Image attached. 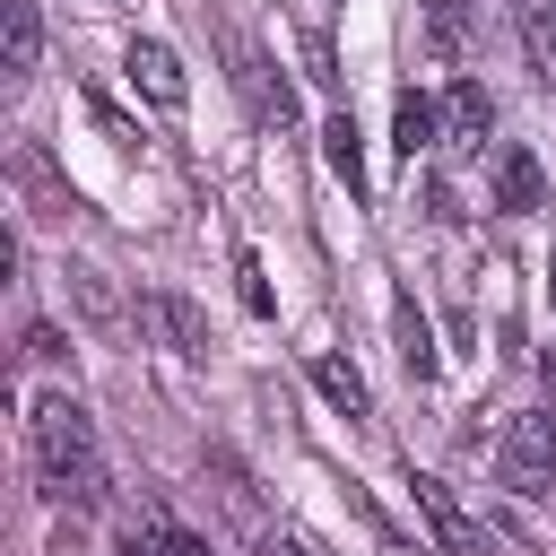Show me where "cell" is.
Masks as SVG:
<instances>
[{
	"label": "cell",
	"instance_id": "7",
	"mask_svg": "<svg viewBox=\"0 0 556 556\" xmlns=\"http://www.w3.org/2000/svg\"><path fill=\"white\" fill-rule=\"evenodd\" d=\"M139 321H148L174 356H208V321H200L182 295H165V287H156V295H139Z\"/></svg>",
	"mask_w": 556,
	"mask_h": 556
},
{
	"label": "cell",
	"instance_id": "13",
	"mask_svg": "<svg viewBox=\"0 0 556 556\" xmlns=\"http://www.w3.org/2000/svg\"><path fill=\"white\" fill-rule=\"evenodd\" d=\"M321 156H330V174H339L348 191H365V139H356V122H348V113H330V122H321Z\"/></svg>",
	"mask_w": 556,
	"mask_h": 556
},
{
	"label": "cell",
	"instance_id": "18",
	"mask_svg": "<svg viewBox=\"0 0 556 556\" xmlns=\"http://www.w3.org/2000/svg\"><path fill=\"white\" fill-rule=\"evenodd\" d=\"M252 556H321V547H313V539H295V530H261V547H252Z\"/></svg>",
	"mask_w": 556,
	"mask_h": 556
},
{
	"label": "cell",
	"instance_id": "4",
	"mask_svg": "<svg viewBox=\"0 0 556 556\" xmlns=\"http://www.w3.org/2000/svg\"><path fill=\"white\" fill-rule=\"evenodd\" d=\"M122 70H130V87H139L148 104H165V113H182V104H191V78H182V61H174L156 35H139V43L122 52Z\"/></svg>",
	"mask_w": 556,
	"mask_h": 556
},
{
	"label": "cell",
	"instance_id": "5",
	"mask_svg": "<svg viewBox=\"0 0 556 556\" xmlns=\"http://www.w3.org/2000/svg\"><path fill=\"white\" fill-rule=\"evenodd\" d=\"M486 130H495V96H486L478 78H460V87L443 96V148H452V156H478Z\"/></svg>",
	"mask_w": 556,
	"mask_h": 556
},
{
	"label": "cell",
	"instance_id": "10",
	"mask_svg": "<svg viewBox=\"0 0 556 556\" xmlns=\"http://www.w3.org/2000/svg\"><path fill=\"white\" fill-rule=\"evenodd\" d=\"M391 330H400V365L426 382L434 374V330H426V313H417V295H391Z\"/></svg>",
	"mask_w": 556,
	"mask_h": 556
},
{
	"label": "cell",
	"instance_id": "15",
	"mask_svg": "<svg viewBox=\"0 0 556 556\" xmlns=\"http://www.w3.org/2000/svg\"><path fill=\"white\" fill-rule=\"evenodd\" d=\"M521 52L539 78H556V0H521Z\"/></svg>",
	"mask_w": 556,
	"mask_h": 556
},
{
	"label": "cell",
	"instance_id": "2",
	"mask_svg": "<svg viewBox=\"0 0 556 556\" xmlns=\"http://www.w3.org/2000/svg\"><path fill=\"white\" fill-rule=\"evenodd\" d=\"M495 469H504V486L539 495V486L556 478V417H513V426L495 434Z\"/></svg>",
	"mask_w": 556,
	"mask_h": 556
},
{
	"label": "cell",
	"instance_id": "3",
	"mask_svg": "<svg viewBox=\"0 0 556 556\" xmlns=\"http://www.w3.org/2000/svg\"><path fill=\"white\" fill-rule=\"evenodd\" d=\"M408 495H417V513H426V530L443 539V556H486V530L460 513V495L443 486V478H408Z\"/></svg>",
	"mask_w": 556,
	"mask_h": 556
},
{
	"label": "cell",
	"instance_id": "16",
	"mask_svg": "<svg viewBox=\"0 0 556 556\" xmlns=\"http://www.w3.org/2000/svg\"><path fill=\"white\" fill-rule=\"evenodd\" d=\"M295 52H304V70H313V78H321V87H330V78H339V61H330V35H304V43H295Z\"/></svg>",
	"mask_w": 556,
	"mask_h": 556
},
{
	"label": "cell",
	"instance_id": "1",
	"mask_svg": "<svg viewBox=\"0 0 556 556\" xmlns=\"http://www.w3.org/2000/svg\"><path fill=\"white\" fill-rule=\"evenodd\" d=\"M26 443H35V486L70 513L104 504V452H96V426L70 391H43L35 417H26Z\"/></svg>",
	"mask_w": 556,
	"mask_h": 556
},
{
	"label": "cell",
	"instance_id": "8",
	"mask_svg": "<svg viewBox=\"0 0 556 556\" xmlns=\"http://www.w3.org/2000/svg\"><path fill=\"white\" fill-rule=\"evenodd\" d=\"M539 200H547L539 156H530V148H495V208H504V217H530Z\"/></svg>",
	"mask_w": 556,
	"mask_h": 556
},
{
	"label": "cell",
	"instance_id": "12",
	"mask_svg": "<svg viewBox=\"0 0 556 556\" xmlns=\"http://www.w3.org/2000/svg\"><path fill=\"white\" fill-rule=\"evenodd\" d=\"M391 130H400L391 148H400L408 165H417V148H443V113H434L426 96H400V113H391Z\"/></svg>",
	"mask_w": 556,
	"mask_h": 556
},
{
	"label": "cell",
	"instance_id": "19",
	"mask_svg": "<svg viewBox=\"0 0 556 556\" xmlns=\"http://www.w3.org/2000/svg\"><path fill=\"white\" fill-rule=\"evenodd\" d=\"M539 374H547V382H556V339H547V356H539Z\"/></svg>",
	"mask_w": 556,
	"mask_h": 556
},
{
	"label": "cell",
	"instance_id": "11",
	"mask_svg": "<svg viewBox=\"0 0 556 556\" xmlns=\"http://www.w3.org/2000/svg\"><path fill=\"white\" fill-rule=\"evenodd\" d=\"M122 556H208V539H200V530H182V521H165V513H156V521H139V530H130V539H122Z\"/></svg>",
	"mask_w": 556,
	"mask_h": 556
},
{
	"label": "cell",
	"instance_id": "14",
	"mask_svg": "<svg viewBox=\"0 0 556 556\" xmlns=\"http://www.w3.org/2000/svg\"><path fill=\"white\" fill-rule=\"evenodd\" d=\"M0 17H9V78H26L43 52V17H35V0H0Z\"/></svg>",
	"mask_w": 556,
	"mask_h": 556
},
{
	"label": "cell",
	"instance_id": "6",
	"mask_svg": "<svg viewBox=\"0 0 556 556\" xmlns=\"http://www.w3.org/2000/svg\"><path fill=\"white\" fill-rule=\"evenodd\" d=\"M235 87H243V104H252L269 130H287V122H295V87H287L261 52H235Z\"/></svg>",
	"mask_w": 556,
	"mask_h": 556
},
{
	"label": "cell",
	"instance_id": "9",
	"mask_svg": "<svg viewBox=\"0 0 556 556\" xmlns=\"http://www.w3.org/2000/svg\"><path fill=\"white\" fill-rule=\"evenodd\" d=\"M313 382H321V400H330L339 417H374V391H365V374H356L348 356L321 348V356H313Z\"/></svg>",
	"mask_w": 556,
	"mask_h": 556
},
{
	"label": "cell",
	"instance_id": "17",
	"mask_svg": "<svg viewBox=\"0 0 556 556\" xmlns=\"http://www.w3.org/2000/svg\"><path fill=\"white\" fill-rule=\"evenodd\" d=\"M235 278H243V304H252V313H269V278H261V261H252V252L235 261Z\"/></svg>",
	"mask_w": 556,
	"mask_h": 556
}]
</instances>
